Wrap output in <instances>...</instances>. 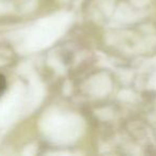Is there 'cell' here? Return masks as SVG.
I'll list each match as a JSON object with an SVG mask.
<instances>
[{"label": "cell", "instance_id": "6da1fadb", "mask_svg": "<svg viewBox=\"0 0 156 156\" xmlns=\"http://www.w3.org/2000/svg\"><path fill=\"white\" fill-rule=\"evenodd\" d=\"M5 87H7V80H5V76L0 75V95L5 92Z\"/></svg>", "mask_w": 156, "mask_h": 156}]
</instances>
